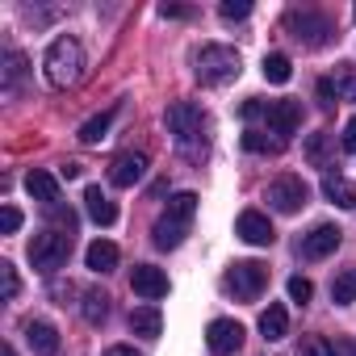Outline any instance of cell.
<instances>
[{"instance_id":"cell-24","label":"cell","mask_w":356,"mask_h":356,"mask_svg":"<svg viewBox=\"0 0 356 356\" xmlns=\"http://www.w3.org/2000/svg\"><path fill=\"white\" fill-rule=\"evenodd\" d=\"M331 302H335V306L356 302V268H343V273L331 281Z\"/></svg>"},{"instance_id":"cell-42","label":"cell","mask_w":356,"mask_h":356,"mask_svg":"<svg viewBox=\"0 0 356 356\" xmlns=\"http://www.w3.org/2000/svg\"><path fill=\"white\" fill-rule=\"evenodd\" d=\"M352 17H356V13H352Z\"/></svg>"},{"instance_id":"cell-4","label":"cell","mask_w":356,"mask_h":356,"mask_svg":"<svg viewBox=\"0 0 356 356\" xmlns=\"http://www.w3.org/2000/svg\"><path fill=\"white\" fill-rule=\"evenodd\" d=\"M193 76L202 84H227L239 76V51L235 47H218V42H206L193 51Z\"/></svg>"},{"instance_id":"cell-27","label":"cell","mask_w":356,"mask_h":356,"mask_svg":"<svg viewBox=\"0 0 356 356\" xmlns=\"http://www.w3.org/2000/svg\"><path fill=\"white\" fill-rule=\"evenodd\" d=\"M289 76H293V63L285 55H264V80L268 84H285Z\"/></svg>"},{"instance_id":"cell-21","label":"cell","mask_w":356,"mask_h":356,"mask_svg":"<svg viewBox=\"0 0 356 356\" xmlns=\"http://www.w3.org/2000/svg\"><path fill=\"white\" fill-rule=\"evenodd\" d=\"M306 159H310L314 168L331 172L335 155H331V134H327V130H318V134H310V138H306Z\"/></svg>"},{"instance_id":"cell-22","label":"cell","mask_w":356,"mask_h":356,"mask_svg":"<svg viewBox=\"0 0 356 356\" xmlns=\"http://www.w3.org/2000/svg\"><path fill=\"white\" fill-rule=\"evenodd\" d=\"M159 327H163V318H159V310H155V306H138V310L130 314V331H134V335L155 339V335H159Z\"/></svg>"},{"instance_id":"cell-16","label":"cell","mask_w":356,"mask_h":356,"mask_svg":"<svg viewBox=\"0 0 356 356\" xmlns=\"http://www.w3.org/2000/svg\"><path fill=\"white\" fill-rule=\"evenodd\" d=\"M323 197L331 206H339V210H352L356 206V189H352L348 176H339V172H323Z\"/></svg>"},{"instance_id":"cell-11","label":"cell","mask_w":356,"mask_h":356,"mask_svg":"<svg viewBox=\"0 0 356 356\" xmlns=\"http://www.w3.org/2000/svg\"><path fill=\"white\" fill-rule=\"evenodd\" d=\"M235 235H239L243 243H252V248H268V243L277 239L273 222H268L260 210H243V214H239V222H235Z\"/></svg>"},{"instance_id":"cell-1","label":"cell","mask_w":356,"mask_h":356,"mask_svg":"<svg viewBox=\"0 0 356 356\" xmlns=\"http://www.w3.org/2000/svg\"><path fill=\"white\" fill-rule=\"evenodd\" d=\"M163 122H168V134H172L176 151H181L185 159H193V163L206 159V151H210V118L202 113V105L176 101V105H168Z\"/></svg>"},{"instance_id":"cell-37","label":"cell","mask_w":356,"mask_h":356,"mask_svg":"<svg viewBox=\"0 0 356 356\" xmlns=\"http://www.w3.org/2000/svg\"><path fill=\"white\" fill-rule=\"evenodd\" d=\"M339 147H343L348 155H356V118H352V122L343 126V138H339Z\"/></svg>"},{"instance_id":"cell-10","label":"cell","mask_w":356,"mask_h":356,"mask_svg":"<svg viewBox=\"0 0 356 356\" xmlns=\"http://www.w3.org/2000/svg\"><path fill=\"white\" fill-rule=\"evenodd\" d=\"M339 243H343V231L335 222H318L310 235H302V256L306 260H327Z\"/></svg>"},{"instance_id":"cell-26","label":"cell","mask_w":356,"mask_h":356,"mask_svg":"<svg viewBox=\"0 0 356 356\" xmlns=\"http://www.w3.org/2000/svg\"><path fill=\"white\" fill-rule=\"evenodd\" d=\"M22 76H26V55L22 51H9L5 55V92H17L22 88Z\"/></svg>"},{"instance_id":"cell-14","label":"cell","mask_w":356,"mask_h":356,"mask_svg":"<svg viewBox=\"0 0 356 356\" xmlns=\"http://www.w3.org/2000/svg\"><path fill=\"white\" fill-rule=\"evenodd\" d=\"M130 289H134L138 298H147V302H159V298H168V277H163L155 264H134Z\"/></svg>"},{"instance_id":"cell-41","label":"cell","mask_w":356,"mask_h":356,"mask_svg":"<svg viewBox=\"0 0 356 356\" xmlns=\"http://www.w3.org/2000/svg\"><path fill=\"white\" fill-rule=\"evenodd\" d=\"M0 356H17V352H13V348H9V343H5V352H0Z\"/></svg>"},{"instance_id":"cell-17","label":"cell","mask_w":356,"mask_h":356,"mask_svg":"<svg viewBox=\"0 0 356 356\" xmlns=\"http://www.w3.org/2000/svg\"><path fill=\"white\" fill-rule=\"evenodd\" d=\"M26 343L38 352V356H55L59 352V331L51 323H30L26 327Z\"/></svg>"},{"instance_id":"cell-9","label":"cell","mask_w":356,"mask_h":356,"mask_svg":"<svg viewBox=\"0 0 356 356\" xmlns=\"http://www.w3.org/2000/svg\"><path fill=\"white\" fill-rule=\"evenodd\" d=\"M206 348H210V356H235L243 348V327L235 318H214L206 327Z\"/></svg>"},{"instance_id":"cell-18","label":"cell","mask_w":356,"mask_h":356,"mask_svg":"<svg viewBox=\"0 0 356 356\" xmlns=\"http://www.w3.org/2000/svg\"><path fill=\"white\" fill-rule=\"evenodd\" d=\"M84 206H88V218H92L97 227H113V222H118V206H113L101 189H88V193H84Z\"/></svg>"},{"instance_id":"cell-20","label":"cell","mask_w":356,"mask_h":356,"mask_svg":"<svg viewBox=\"0 0 356 356\" xmlns=\"http://www.w3.org/2000/svg\"><path fill=\"white\" fill-rule=\"evenodd\" d=\"M260 335L264 339H285L289 335V314L281 302H268V310L260 314Z\"/></svg>"},{"instance_id":"cell-3","label":"cell","mask_w":356,"mask_h":356,"mask_svg":"<svg viewBox=\"0 0 356 356\" xmlns=\"http://www.w3.org/2000/svg\"><path fill=\"white\" fill-rule=\"evenodd\" d=\"M193 214H197V193H176V197L168 202V210H163V214L155 218V227H151L155 248H163V252L181 248L185 235H189V227H193Z\"/></svg>"},{"instance_id":"cell-12","label":"cell","mask_w":356,"mask_h":356,"mask_svg":"<svg viewBox=\"0 0 356 356\" xmlns=\"http://www.w3.org/2000/svg\"><path fill=\"white\" fill-rule=\"evenodd\" d=\"M143 176H147V155H143V151H126V155H118V159L109 163V181H113L118 189L138 185Z\"/></svg>"},{"instance_id":"cell-23","label":"cell","mask_w":356,"mask_h":356,"mask_svg":"<svg viewBox=\"0 0 356 356\" xmlns=\"http://www.w3.org/2000/svg\"><path fill=\"white\" fill-rule=\"evenodd\" d=\"M113 118H118V109H105V113H97V118H88V122L80 126V143H101V138L109 134V126H113Z\"/></svg>"},{"instance_id":"cell-8","label":"cell","mask_w":356,"mask_h":356,"mask_svg":"<svg viewBox=\"0 0 356 356\" xmlns=\"http://www.w3.org/2000/svg\"><path fill=\"white\" fill-rule=\"evenodd\" d=\"M268 206L277 210V214H298L306 202H310V189H306V181H302V176H277V181L268 185Z\"/></svg>"},{"instance_id":"cell-33","label":"cell","mask_w":356,"mask_h":356,"mask_svg":"<svg viewBox=\"0 0 356 356\" xmlns=\"http://www.w3.org/2000/svg\"><path fill=\"white\" fill-rule=\"evenodd\" d=\"M248 13H252L248 0H222V5H218V17H222V22H243Z\"/></svg>"},{"instance_id":"cell-40","label":"cell","mask_w":356,"mask_h":356,"mask_svg":"<svg viewBox=\"0 0 356 356\" xmlns=\"http://www.w3.org/2000/svg\"><path fill=\"white\" fill-rule=\"evenodd\" d=\"M105 356H138V352L126 348V343H113V348H105Z\"/></svg>"},{"instance_id":"cell-31","label":"cell","mask_w":356,"mask_h":356,"mask_svg":"<svg viewBox=\"0 0 356 356\" xmlns=\"http://www.w3.org/2000/svg\"><path fill=\"white\" fill-rule=\"evenodd\" d=\"M0 285H5V302H13L22 293V281H17V268L9 260H0Z\"/></svg>"},{"instance_id":"cell-2","label":"cell","mask_w":356,"mask_h":356,"mask_svg":"<svg viewBox=\"0 0 356 356\" xmlns=\"http://www.w3.org/2000/svg\"><path fill=\"white\" fill-rule=\"evenodd\" d=\"M42 76H47L51 88H72V84H80V76H84V47H80L72 34L55 38V42L47 47Z\"/></svg>"},{"instance_id":"cell-39","label":"cell","mask_w":356,"mask_h":356,"mask_svg":"<svg viewBox=\"0 0 356 356\" xmlns=\"http://www.w3.org/2000/svg\"><path fill=\"white\" fill-rule=\"evenodd\" d=\"M80 172H84L80 163H63V168H59V176H63V181H76V176H80Z\"/></svg>"},{"instance_id":"cell-35","label":"cell","mask_w":356,"mask_h":356,"mask_svg":"<svg viewBox=\"0 0 356 356\" xmlns=\"http://www.w3.org/2000/svg\"><path fill=\"white\" fill-rule=\"evenodd\" d=\"M289 298H293V302H302V306H306V302H310V298H314V285H310V281H306V277H289Z\"/></svg>"},{"instance_id":"cell-13","label":"cell","mask_w":356,"mask_h":356,"mask_svg":"<svg viewBox=\"0 0 356 356\" xmlns=\"http://www.w3.org/2000/svg\"><path fill=\"white\" fill-rule=\"evenodd\" d=\"M298 122H302V105H298V101H273V105H268V113H264L268 134H277L281 143H285V134H293V130H298Z\"/></svg>"},{"instance_id":"cell-5","label":"cell","mask_w":356,"mask_h":356,"mask_svg":"<svg viewBox=\"0 0 356 356\" xmlns=\"http://www.w3.org/2000/svg\"><path fill=\"white\" fill-rule=\"evenodd\" d=\"M285 30L302 42V47H327L335 38V26L327 13H314V9H289L285 13Z\"/></svg>"},{"instance_id":"cell-25","label":"cell","mask_w":356,"mask_h":356,"mask_svg":"<svg viewBox=\"0 0 356 356\" xmlns=\"http://www.w3.org/2000/svg\"><path fill=\"white\" fill-rule=\"evenodd\" d=\"M243 147L248 151H256V155H281V138H268V130H248L243 134Z\"/></svg>"},{"instance_id":"cell-34","label":"cell","mask_w":356,"mask_h":356,"mask_svg":"<svg viewBox=\"0 0 356 356\" xmlns=\"http://www.w3.org/2000/svg\"><path fill=\"white\" fill-rule=\"evenodd\" d=\"M314 92H318V105H323V109H335V105H339V88H335V80H331V76H323Z\"/></svg>"},{"instance_id":"cell-15","label":"cell","mask_w":356,"mask_h":356,"mask_svg":"<svg viewBox=\"0 0 356 356\" xmlns=\"http://www.w3.org/2000/svg\"><path fill=\"white\" fill-rule=\"evenodd\" d=\"M26 193H30L34 202H42L47 210L59 206V181H55L51 172H42V168H34V172L26 176Z\"/></svg>"},{"instance_id":"cell-19","label":"cell","mask_w":356,"mask_h":356,"mask_svg":"<svg viewBox=\"0 0 356 356\" xmlns=\"http://www.w3.org/2000/svg\"><path fill=\"white\" fill-rule=\"evenodd\" d=\"M84 260H88V268H92V273H113V268H118V243L97 239V243H88Z\"/></svg>"},{"instance_id":"cell-38","label":"cell","mask_w":356,"mask_h":356,"mask_svg":"<svg viewBox=\"0 0 356 356\" xmlns=\"http://www.w3.org/2000/svg\"><path fill=\"white\" fill-rule=\"evenodd\" d=\"M159 13H163V17H189L185 5H159Z\"/></svg>"},{"instance_id":"cell-30","label":"cell","mask_w":356,"mask_h":356,"mask_svg":"<svg viewBox=\"0 0 356 356\" xmlns=\"http://www.w3.org/2000/svg\"><path fill=\"white\" fill-rule=\"evenodd\" d=\"M76 214L72 210H63V206H51V231H59V235H76Z\"/></svg>"},{"instance_id":"cell-6","label":"cell","mask_w":356,"mask_h":356,"mask_svg":"<svg viewBox=\"0 0 356 356\" xmlns=\"http://www.w3.org/2000/svg\"><path fill=\"white\" fill-rule=\"evenodd\" d=\"M67 256H72V235H59V231H42V235H34V243H30V264L38 268V273H59L63 264H67Z\"/></svg>"},{"instance_id":"cell-32","label":"cell","mask_w":356,"mask_h":356,"mask_svg":"<svg viewBox=\"0 0 356 356\" xmlns=\"http://www.w3.org/2000/svg\"><path fill=\"white\" fill-rule=\"evenodd\" d=\"M298 356H335V348H331L323 335H306V339L298 343Z\"/></svg>"},{"instance_id":"cell-36","label":"cell","mask_w":356,"mask_h":356,"mask_svg":"<svg viewBox=\"0 0 356 356\" xmlns=\"http://www.w3.org/2000/svg\"><path fill=\"white\" fill-rule=\"evenodd\" d=\"M17 227H22V210H17V206H5V210H0V231L13 235Z\"/></svg>"},{"instance_id":"cell-29","label":"cell","mask_w":356,"mask_h":356,"mask_svg":"<svg viewBox=\"0 0 356 356\" xmlns=\"http://www.w3.org/2000/svg\"><path fill=\"white\" fill-rule=\"evenodd\" d=\"M335 88H339V101H356V67L352 63H339V72L331 76Z\"/></svg>"},{"instance_id":"cell-7","label":"cell","mask_w":356,"mask_h":356,"mask_svg":"<svg viewBox=\"0 0 356 356\" xmlns=\"http://www.w3.org/2000/svg\"><path fill=\"white\" fill-rule=\"evenodd\" d=\"M268 285V268L260 260H235L227 268V289L239 298V302H256Z\"/></svg>"},{"instance_id":"cell-28","label":"cell","mask_w":356,"mask_h":356,"mask_svg":"<svg viewBox=\"0 0 356 356\" xmlns=\"http://www.w3.org/2000/svg\"><path fill=\"white\" fill-rule=\"evenodd\" d=\"M105 314H109V298H105L101 289H88V293H84V318L97 327V323H105Z\"/></svg>"}]
</instances>
